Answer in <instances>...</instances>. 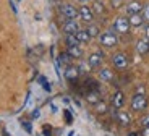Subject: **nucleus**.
Here are the masks:
<instances>
[{
    "instance_id": "nucleus-1",
    "label": "nucleus",
    "mask_w": 149,
    "mask_h": 136,
    "mask_svg": "<svg viewBox=\"0 0 149 136\" xmlns=\"http://www.w3.org/2000/svg\"><path fill=\"white\" fill-rule=\"evenodd\" d=\"M146 107H148V99H146V96L136 92V94L133 96V99H131V109L136 110V112H139V110H144Z\"/></svg>"
},
{
    "instance_id": "nucleus-2",
    "label": "nucleus",
    "mask_w": 149,
    "mask_h": 136,
    "mask_svg": "<svg viewBox=\"0 0 149 136\" xmlns=\"http://www.w3.org/2000/svg\"><path fill=\"white\" fill-rule=\"evenodd\" d=\"M99 40H101V44L104 45V47H115L117 42H118L117 36L112 33V31H107V33L99 34Z\"/></svg>"
},
{
    "instance_id": "nucleus-3",
    "label": "nucleus",
    "mask_w": 149,
    "mask_h": 136,
    "mask_svg": "<svg viewBox=\"0 0 149 136\" xmlns=\"http://www.w3.org/2000/svg\"><path fill=\"white\" fill-rule=\"evenodd\" d=\"M113 28H115L117 33L127 34L128 31H130V20L125 18V16H118V18L113 21Z\"/></svg>"
},
{
    "instance_id": "nucleus-4",
    "label": "nucleus",
    "mask_w": 149,
    "mask_h": 136,
    "mask_svg": "<svg viewBox=\"0 0 149 136\" xmlns=\"http://www.w3.org/2000/svg\"><path fill=\"white\" fill-rule=\"evenodd\" d=\"M60 13H62V16L67 20H76L78 18V10L73 7V5L70 3H63V5H60Z\"/></svg>"
},
{
    "instance_id": "nucleus-5",
    "label": "nucleus",
    "mask_w": 149,
    "mask_h": 136,
    "mask_svg": "<svg viewBox=\"0 0 149 136\" xmlns=\"http://www.w3.org/2000/svg\"><path fill=\"white\" fill-rule=\"evenodd\" d=\"M112 62H113V65H115L118 70H125V68L128 66V57L125 55L123 52H118V54H115V55H113Z\"/></svg>"
},
{
    "instance_id": "nucleus-6",
    "label": "nucleus",
    "mask_w": 149,
    "mask_h": 136,
    "mask_svg": "<svg viewBox=\"0 0 149 136\" xmlns=\"http://www.w3.org/2000/svg\"><path fill=\"white\" fill-rule=\"evenodd\" d=\"M78 15H79V18H81L83 21H86V23H91V21L94 20V11H93V8L86 7V5H83V7L78 10Z\"/></svg>"
},
{
    "instance_id": "nucleus-7",
    "label": "nucleus",
    "mask_w": 149,
    "mask_h": 136,
    "mask_svg": "<svg viewBox=\"0 0 149 136\" xmlns=\"http://www.w3.org/2000/svg\"><path fill=\"white\" fill-rule=\"evenodd\" d=\"M63 31L67 34H76L79 31V26H78V21L76 20H67L63 24Z\"/></svg>"
},
{
    "instance_id": "nucleus-8",
    "label": "nucleus",
    "mask_w": 149,
    "mask_h": 136,
    "mask_svg": "<svg viewBox=\"0 0 149 136\" xmlns=\"http://www.w3.org/2000/svg\"><path fill=\"white\" fill-rule=\"evenodd\" d=\"M102 63V54L101 52H96V54H91L89 59H88V65L91 68H97V66Z\"/></svg>"
},
{
    "instance_id": "nucleus-9",
    "label": "nucleus",
    "mask_w": 149,
    "mask_h": 136,
    "mask_svg": "<svg viewBox=\"0 0 149 136\" xmlns=\"http://www.w3.org/2000/svg\"><path fill=\"white\" fill-rule=\"evenodd\" d=\"M115 117H117V120H118V123H120V125H123V126H128L131 123L130 114H127L125 110H118L115 114Z\"/></svg>"
},
{
    "instance_id": "nucleus-10",
    "label": "nucleus",
    "mask_w": 149,
    "mask_h": 136,
    "mask_svg": "<svg viewBox=\"0 0 149 136\" xmlns=\"http://www.w3.org/2000/svg\"><path fill=\"white\" fill-rule=\"evenodd\" d=\"M79 76V70L78 68H74V66H67L65 68V78H67L68 81H76Z\"/></svg>"
},
{
    "instance_id": "nucleus-11",
    "label": "nucleus",
    "mask_w": 149,
    "mask_h": 136,
    "mask_svg": "<svg viewBox=\"0 0 149 136\" xmlns=\"http://www.w3.org/2000/svg\"><path fill=\"white\" fill-rule=\"evenodd\" d=\"M123 104H125V96H123V92L117 91L112 96V105L115 107V109H120V107H123Z\"/></svg>"
},
{
    "instance_id": "nucleus-12",
    "label": "nucleus",
    "mask_w": 149,
    "mask_h": 136,
    "mask_svg": "<svg viewBox=\"0 0 149 136\" xmlns=\"http://www.w3.org/2000/svg\"><path fill=\"white\" fill-rule=\"evenodd\" d=\"M143 11V5L139 2H130L127 5V13L128 15H134V13H141Z\"/></svg>"
},
{
    "instance_id": "nucleus-13",
    "label": "nucleus",
    "mask_w": 149,
    "mask_h": 136,
    "mask_svg": "<svg viewBox=\"0 0 149 136\" xmlns=\"http://www.w3.org/2000/svg\"><path fill=\"white\" fill-rule=\"evenodd\" d=\"M70 63H71V57H70V54L68 52H63V54H60L58 55V60H57V65H60V66H70Z\"/></svg>"
},
{
    "instance_id": "nucleus-14",
    "label": "nucleus",
    "mask_w": 149,
    "mask_h": 136,
    "mask_svg": "<svg viewBox=\"0 0 149 136\" xmlns=\"http://www.w3.org/2000/svg\"><path fill=\"white\" fill-rule=\"evenodd\" d=\"M146 20L143 18L141 13H134V15H130V26H134V28H138L144 23Z\"/></svg>"
},
{
    "instance_id": "nucleus-15",
    "label": "nucleus",
    "mask_w": 149,
    "mask_h": 136,
    "mask_svg": "<svg viewBox=\"0 0 149 136\" xmlns=\"http://www.w3.org/2000/svg\"><path fill=\"white\" fill-rule=\"evenodd\" d=\"M68 54H70L71 59H79L83 55V50H81V45H68Z\"/></svg>"
},
{
    "instance_id": "nucleus-16",
    "label": "nucleus",
    "mask_w": 149,
    "mask_h": 136,
    "mask_svg": "<svg viewBox=\"0 0 149 136\" xmlns=\"http://www.w3.org/2000/svg\"><path fill=\"white\" fill-rule=\"evenodd\" d=\"M136 50H138L139 54H148V52H149V39H148V37H146V39L138 40V44H136Z\"/></svg>"
},
{
    "instance_id": "nucleus-17",
    "label": "nucleus",
    "mask_w": 149,
    "mask_h": 136,
    "mask_svg": "<svg viewBox=\"0 0 149 136\" xmlns=\"http://www.w3.org/2000/svg\"><path fill=\"white\" fill-rule=\"evenodd\" d=\"M76 37H78V40H79V44H88L91 40V36H89V33L86 29H79L78 33H76Z\"/></svg>"
},
{
    "instance_id": "nucleus-18",
    "label": "nucleus",
    "mask_w": 149,
    "mask_h": 136,
    "mask_svg": "<svg viewBox=\"0 0 149 136\" xmlns=\"http://www.w3.org/2000/svg\"><path fill=\"white\" fill-rule=\"evenodd\" d=\"M99 78H101L102 81H112L113 80V73H112L110 70H109V68H102L101 71H99Z\"/></svg>"
},
{
    "instance_id": "nucleus-19",
    "label": "nucleus",
    "mask_w": 149,
    "mask_h": 136,
    "mask_svg": "<svg viewBox=\"0 0 149 136\" xmlns=\"http://www.w3.org/2000/svg\"><path fill=\"white\" fill-rule=\"evenodd\" d=\"M86 99H88V102H91V104H97L99 100H101L97 91H88L86 92Z\"/></svg>"
},
{
    "instance_id": "nucleus-20",
    "label": "nucleus",
    "mask_w": 149,
    "mask_h": 136,
    "mask_svg": "<svg viewBox=\"0 0 149 136\" xmlns=\"http://www.w3.org/2000/svg\"><path fill=\"white\" fill-rule=\"evenodd\" d=\"M93 11L96 13V15H102V13L105 11L104 3H102V2H99V0H94V2H93Z\"/></svg>"
},
{
    "instance_id": "nucleus-21",
    "label": "nucleus",
    "mask_w": 149,
    "mask_h": 136,
    "mask_svg": "<svg viewBox=\"0 0 149 136\" xmlns=\"http://www.w3.org/2000/svg\"><path fill=\"white\" fill-rule=\"evenodd\" d=\"M67 45H79L76 34H67Z\"/></svg>"
},
{
    "instance_id": "nucleus-22",
    "label": "nucleus",
    "mask_w": 149,
    "mask_h": 136,
    "mask_svg": "<svg viewBox=\"0 0 149 136\" xmlns=\"http://www.w3.org/2000/svg\"><path fill=\"white\" fill-rule=\"evenodd\" d=\"M94 105H96L97 114H105V112H107V105H105V102H102V100H99V102L94 104Z\"/></svg>"
},
{
    "instance_id": "nucleus-23",
    "label": "nucleus",
    "mask_w": 149,
    "mask_h": 136,
    "mask_svg": "<svg viewBox=\"0 0 149 136\" xmlns=\"http://www.w3.org/2000/svg\"><path fill=\"white\" fill-rule=\"evenodd\" d=\"M86 31L89 33V36H91V37H97V36H99V28H97V26H94V24H91Z\"/></svg>"
},
{
    "instance_id": "nucleus-24",
    "label": "nucleus",
    "mask_w": 149,
    "mask_h": 136,
    "mask_svg": "<svg viewBox=\"0 0 149 136\" xmlns=\"http://www.w3.org/2000/svg\"><path fill=\"white\" fill-rule=\"evenodd\" d=\"M39 83H41V84H42V88H44L45 91H50V86H49L47 80H45L44 76H39Z\"/></svg>"
},
{
    "instance_id": "nucleus-25",
    "label": "nucleus",
    "mask_w": 149,
    "mask_h": 136,
    "mask_svg": "<svg viewBox=\"0 0 149 136\" xmlns=\"http://www.w3.org/2000/svg\"><path fill=\"white\" fill-rule=\"evenodd\" d=\"M143 18H144L146 21H149V3L143 7Z\"/></svg>"
},
{
    "instance_id": "nucleus-26",
    "label": "nucleus",
    "mask_w": 149,
    "mask_h": 136,
    "mask_svg": "<svg viewBox=\"0 0 149 136\" xmlns=\"http://www.w3.org/2000/svg\"><path fill=\"white\" fill-rule=\"evenodd\" d=\"M141 125L144 126V128H149V115H146V117L141 118Z\"/></svg>"
},
{
    "instance_id": "nucleus-27",
    "label": "nucleus",
    "mask_w": 149,
    "mask_h": 136,
    "mask_svg": "<svg viewBox=\"0 0 149 136\" xmlns=\"http://www.w3.org/2000/svg\"><path fill=\"white\" fill-rule=\"evenodd\" d=\"M23 128L26 130L28 133H31V131H33V126H31V123H29V121H23Z\"/></svg>"
},
{
    "instance_id": "nucleus-28",
    "label": "nucleus",
    "mask_w": 149,
    "mask_h": 136,
    "mask_svg": "<svg viewBox=\"0 0 149 136\" xmlns=\"http://www.w3.org/2000/svg\"><path fill=\"white\" fill-rule=\"evenodd\" d=\"M65 120H67V123H68V125H70L71 121H73V117H71V114H70L68 110H65Z\"/></svg>"
},
{
    "instance_id": "nucleus-29",
    "label": "nucleus",
    "mask_w": 149,
    "mask_h": 136,
    "mask_svg": "<svg viewBox=\"0 0 149 136\" xmlns=\"http://www.w3.org/2000/svg\"><path fill=\"white\" fill-rule=\"evenodd\" d=\"M122 5V0H112V7L113 8H118Z\"/></svg>"
},
{
    "instance_id": "nucleus-30",
    "label": "nucleus",
    "mask_w": 149,
    "mask_h": 136,
    "mask_svg": "<svg viewBox=\"0 0 149 136\" xmlns=\"http://www.w3.org/2000/svg\"><path fill=\"white\" fill-rule=\"evenodd\" d=\"M138 94H144V86H138Z\"/></svg>"
},
{
    "instance_id": "nucleus-31",
    "label": "nucleus",
    "mask_w": 149,
    "mask_h": 136,
    "mask_svg": "<svg viewBox=\"0 0 149 136\" xmlns=\"http://www.w3.org/2000/svg\"><path fill=\"white\" fill-rule=\"evenodd\" d=\"M44 135L45 136H50V128H49V126H45V128H44Z\"/></svg>"
},
{
    "instance_id": "nucleus-32",
    "label": "nucleus",
    "mask_w": 149,
    "mask_h": 136,
    "mask_svg": "<svg viewBox=\"0 0 149 136\" xmlns=\"http://www.w3.org/2000/svg\"><path fill=\"white\" fill-rule=\"evenodd\" d=\"M143 136H149V128H144V130H143Z\"/></svg>"
},
{
    "instance_id": "nucleus-33",
    "label": "nucleus",
    "mask_w": 149,
    "mask_h": 136,
    "mask_svg": "<svg viewBox=\"0 0 149 136\" xmlns=\"http://www.w3.org/2000/svg\"><path fill=\"white\" fill-rule=\"evenodd\" d=\"M39 117V110H34V114H33V118H37Z\"/></svg>"
},
{
    "instance_id": "nucleus-34",
    "label": "nucleus",
    "mask_w": 149,
    "mask_h": 136,
    "mask_svg": "<svg viewBox=\"0 0 149 136\" xmlns=\"http://www.w3.org/2000/svg\"><path fill=\"white\" fill-rule=\"evenodd\" d=\"M146 34H148V39H149V23H148V26H146Z\"/></svg>"
},
{
    "instance_id": "nucleus-35",
    "label": "nucleus",
    "mask_w": 149,
    "mask_h": 136,
    "mask_svg": "<svg viewBox=\"0 0 149 136\" xmlns=\"http://www.w3.org/2000/svg\"><path fill=\"white\" fill-rule=\"evenodd\" d=\"M128 136H138V135H136V133H130Z\"/></svg>"
},
{
    "instance_id": "nucleus-36",
    "label": "nucleus",
    "mask_w": 149,
    "mask_h": 136,
    "mask_svg": "<svg viewBox=\"0 0 149 136\" xmlns=\"http://www.w3.org/2000/svg\"><path fill=\"white\" fill-rule=\"evenodd\" d=\"M81 2H84V0H81Z\"/></svg>"
}]
</instances>
